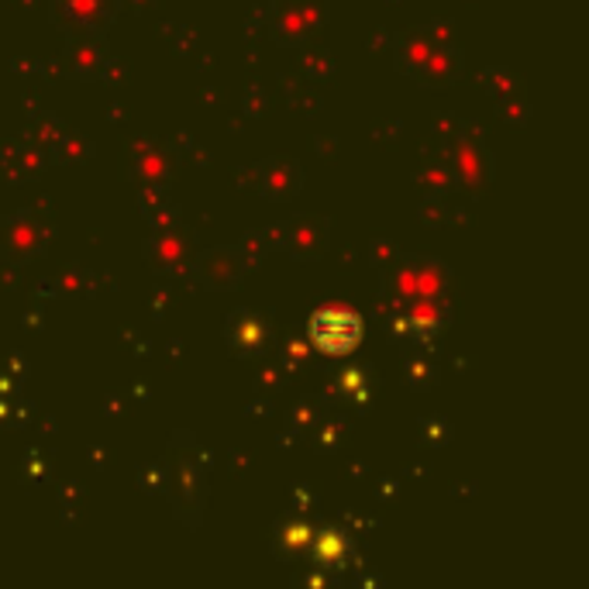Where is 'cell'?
Wrapping results in <instances>:
<instances>
[{
  "label": "cell",
  "instance_id": "1",
  "mask_svg": "<svg viewBox=\"0 0 589 589\" xmlns=\"http://www.w3.org/2000/svg\"><path fill=\"white\" fill-rule=\"evenodd\" d=\"M308 335L311 341L327 356H345L352 352L362 338V321L352 311H341V308H324L311 317L308 324Z\"/></svg>",
  "mask_w": 589,
  "mask_h": 589
}]
</instances>
